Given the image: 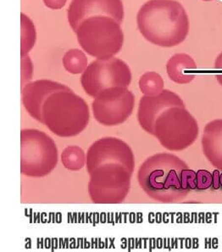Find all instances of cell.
<instances>
[{
    "label": "cell",
    "instance_id": "obj_14",
    "mask_svg": "<svg viewBox=\"0 0 222 252\" xmlns=\"http://www.w3.org/2000/svg\"><path fill=\"white\" fill-rule=\"evenodd\" d=\"M201 142L207 160L217 169L222 170V119L207 123Z\"/></svg>",
    "mask_w": 222,
    "mask_h": 252
},
{
    "label": "cell",
    "instance_id": "obj_25",
    "mask_svg": "<svg viewBox=\"0 0 222 252\" xmlns=\"http://www.w3.org/2000/svg\"><path fill=\"white\" fill-rule=\"evenodd\" d=\"M215 68L217 70H222V52L217 56V58L215 61Z\"/></svg>",
    "mask_w": 222,
    "mask_h": 252
},
{
    "label": "cell",
    "instance_id": "obj_8",
    "mask_svg": "<svg viewBox=\"0 0 222 252\" xmlns=\"http://www.w3.org/2000/svg\"><path fill=\"white\" fill-rule=\"evenodd\" d=\"M132 82V71L120 59H97L87 65L81 77L84 91L95 98L103 90L113 87L128 88Z\"/></svg>",
    "mask_w": 222,
    "mask_h": 252
},
{
    "label": "cell",
    "instance_id": "obj_24",
    "mask_svg": "<svg viewBox=\"0 0 222 252\" xmlns=\"http://www.w3.org/2000/svg\"><path fill=\"white\" fill-rule=\"evenodd\" d=\"M220 172L219 170H215L214 171L213 173H212V176H213V184H212V187H213L214 189H219L220 188H221V184H220Z\"/></svg>",
    "mask_w": 222,
    "mask_h": 252
},
{
    "label": "cell",
    "instance_id": "obj_5",
    "mask_svg": "<svg viewBox=\"0 0 222 252\" xmlns=\"http://www.w3.org/2000/svg\"><path fill=\"white\" fill-rule=\"evenodd\" d=\"M59 153L55 140L34 128L21 132V172L30 178H43L57 166Z\"/></svg>",
    "mask_w": 222,
    "mask_h": 252
},
{
    "label": "cell",
    "instance_id": "obj_16",
    "mask_svg": "<svg viewBox=\"0 0 222 252\" xmlns=\"http://www.w3.org/2000/svg\"><path fill=\"white\" fill-rule=\"evenodd\" d=\"M61 162L65 168L72 172L83 169L86 164V155L83 150L77 145L65 148L61 153Z\"/></svg>",
    "mask_w": 222,
    "mask_h": 252
},
{
    "label": "cell",
    "instance_id": "obj_23",
    "mask_svg": "<svg viewBox=\"0 0 222 252\" xmlns=\"http://www.w3.org/2000/svg\"><path fill=\"white\" fill-rule=\"evenodd\" d=\"M67 0H43V3L48 8L52 9H60L65 6Z\"/></svg>",
    "mask_w": 222,
    "mask_h": 252
},
{
    "label": "cell",
    "instance_id": "obj_6",
    "mask_svg": "<svg viewBox=\"0 0 222 252\" xmlns=\"http://www.w3.org/2000/svg\"><path fill=\"white\" fill-rule=\"evenodd\" d=\"M198 124L186 107H171L158 117L154 135L164 148L170 151H184L197 138Z\"/></svg>",
    "mask_w": 222,
    "mask_h": 252
},
{
    "label": "cell",
    "instance_id": "obj_19",
    "mask_svg": "<svg viewBox=\"0 0 222 252\" xmlns=\"http://www.w3.org/2000/svg\"><path fill=\"white\" fill-rule=\"evenodd\" d=\"M21 27H22V45H21V56H28L31 51L37 38V33L33 22L31 19L22 13L21 15Z\"/></svg>",
    "mask_w": 222,
    "mask_h": 252
},
{
    "label": "cell",
    "instance_id": "obj_17",
    "mask_svg": "<svg viewBox=\"0 0 222 252\" xmlns=\"http://www.w3.org/2000/svg\"><path fill=\"white\" fill-rule=\"evenodd\" d=\"M139 90L143 95H159L164 90L163 78L155 71H148L141 76L139 82Z\"/></svg>",
    "mask_w": 222,
    "mask_h": 252
},
{
    "label": "cell",
    "instance_id": "obj_4",
    "mask_svg": "<svg viewBox=\"0 0 222 252\" xmlns=\"http://www.w3.org/2000/svg\"><path fill=\"white\" fill-rule=\"evenodd\" d=\"M76 33L84 51L100 60L114 57L123 46L124 34L120 24L110 16H95L85 19Z\"/></svg>",
    "mask_w": 222,
    "mask_h": 252
},
{
    "label": "cell",
    "instance_id": "obj_10",
    "mask_svg": "<svg viewBox=\"0 0 222 252\" xmlns=\"http://www.w3.org/2000/svg\"><path fill=\"white\" fill-rule=\"evenodd\" d=\"M105 164H120L134 172L135 157L132 148L120 138H99L86 152V169L88 173Z\"/></svg>",
    "mask_w": 222,
    "mask_h": 252
},
{
    "label": "cell",
    "instance_id": "obj_11",
    "mask_svg": "<svg viewBox=\"0 0 222 252\" xmlns=\"http://www.w3.org/2000/svg\"><path fill=\"white\" fill-rule=\"evenodd\" d=\"M68 21L76 32L81 22L91 16H105L121 23L124 18L121 0H72L68 8Z\"/></svg>",
    "mask_w": 222,
    "mask_h": 252
},
{
    "label": "cell",
    "instance_id": "obj_26",
    "mask_svg": "<svg viewBox=\"0 0 222 252\" xmlns=\"http://www.w3.org/2000/svg\"><path fill=\"white\" fill-rule=\"evenodd\" d=\"M216 79H217L218 83L222 86V76H221L220 74H217V75H216Z\"/></svg>",
    "mask_w": 222,
    "mask_h": 252
},
{
    "label": "cell",
    "instance_id": "obj_7",
    "mask_svg": "<svg viewBox=\"0 0 222 252\" xmlns=\"http://www.w3.org/2000/svg\"><path fill=\"white\" fill-rule=\"evenodd\" d=\"M88 194L94 204H120L129 194L133 172L120 164H105L89 173Z\"/></svg>",
    "mask_w": 222,
    "mask_h": 252
},
{
    "label": "cell",
    "instance_id": "obj_2",
    "mask_svg": "<svg viewBox=\"0 0 222 252\" xmlns=\"http://www.w3.org/2000/svg\"><path fill=\"white\" fill-rule=\"evenodd\" d=\"M189 168L184 160L170 153H157L139 166L138 180L142 190L161 203H176L189 192L182 189L181 173Z\"/></svg>",
    "mask_w": 222,
    "mask_h": 252
},
{
    "label": "cell",
    "instance_id": "obj_12",
    "mask_svg": "<svg viewBox=\"0 0 222 252\" xmlns=\"http://www.w3.org/2000/svg\"><path fill=\"white\" fill-rule=\"evenodd\" d=\"M186 107L184 102L177 94L164 90L156 96H142L139 101L138 120L142 129L154 135L155 122L164 111L171 107Z\"/></svg>",
    "mask_w": 222,
    "mask_h": 252
},
{
    "label": "cell",
    "instance_id": "obj_1",
    "mask_svg": "<svg viewBox=\"0 0 222 252\" xmlns=\"http://www.w3.org/2000/svg\"><path fill=\"white\" fill-rule=\"evenodd\" d=\"M138 28L146 40L157 46L172 48L185 40L189 18L176 0H149L137 16Z\"/></svg>",
    "mask_w": 222,
    "mask_h": 252
},
{
    "label": "cell",
    "instance_id": "obj_9",
    "mask_svg": "<svg viewBox=\"0 0 222 252\" xmlns=\"http://www.w3.org/2000/svg\"><path fill=\"white\" fill-rule=\"evenodd\" d=\"M135 95L127 88L113 87L103 90L92 104L93 117L103 126H114L125 123L133 113Z\"/></svg>",
    "mask_w": 222,
    "mask_h": 252
},
{
    "label": "cell",
    "instance_id": "obj_20",
    "mask_svg": "<svg viewBox=\"0 0 222 252\" xmlns=\"http://www.w3.org/2000/svg\"><path fill=\"white\" fill-rule=\"evenodd\" d=\"M213 184V176L207 170H198L196 172V189L205 190Z\"/></svg>",
    "mask_w": 222,
    "mask_h": 252
},
{
    "label": "cell",
    "instance_id": "obj_13",
    "mask_svg": "<svg viewBox=\"0 0 222 252\" xmlns=\"http://www.w3.org/2000/svg\"><path fill=\"white\" fill-rule=\"evenodd\" d=\"M71 89L55 81L41 80L30 82L22 89V105L33 119L43 124L42 110L43 104L54 93Z\"/></svg>",
    "mask_w": 222,
    "mask_h": 252
},
{
    "label": "cell",
    "instance_id": "obj_27",
    "mask_svg": "<svg viewBox=\"0 0 222 252\" xmlns=\"http://www.w3.org/2000/svg\"><path fill=\"white\" fill-rule=\"evenodd\" d=\"M220 184H221V187H222V173L220 175Z\"/></svg>",
    "mask_w": 222,
    "mask_h": 252
},
{
    "label": "cell",
    "instance_id": "obj_3",
    "mask_svg": "<svg viewBox=\"0 0 222 252\" xmlns=\"http://www.w3.org/2000/svg\"><path fill=\"white\" fill-rule=\"evenodd\" d=\"M43 124L60 138L75 137L88 125L90 111L83 98L72 90L54 93L42 110Z\"/></svg>",
    "mask_w": 222,
    "mask_h": 252
},
{
    "label": "cell",
    "instance_id": "obj_15",
    "mask_svg": "<svg viewBox=\"0 0 222 252\" xmlns=\"http://www.w3.org/2000/svg\"><path fill=\"white\" fill-rule=\"evenodd\" d=\"M197 64L191 56L178 53L170 57L166 63V71L170 79L178 84H188L194 79Z\"/></svg>",
    "mask_w": 222,
    "mask_h": 252
},
{
    "label": "cell",
    "instance_id": "obj_28",
    "mask_svg": "<svg viewBox=\"0 0 222 252\" xmlns=\"http://www.w3.org/2000/svg\"><path fill=\"white\" fill-rule=\"evenodd\" d=\"M202 1H206V2H208V1H213V0H202Z\"/></svg>",
    "mask_w": 222,
    "mask_h": 252
},
{
    "label": "cell",
    "instance_id": "obj_22",
    "mask_svg": "<svg viewBox=\"0 0 222 252\" xmlns=\"http://www.w3.org/2000/svg\"><path fill=\"white\" fill-rule=\"evenodd\" d=\"M33 77V65L30 56L22 57V89L31 82Z\"/></svg>",
    "mask_w": 222,
    "mask_h": 252
},
{
    "label": "cell",
    "instance_id": "obj_21",
    "mask_svg": "<svg viewBox=\"0 0 222 252\" xmlns=\"http://www.w3.org/2000/svg\"><path fill=\"white\" fill-rule=\"evenodd\" d=\"M181 186L182 189L190 192L196 189V172L194 170H182L181 173Z\"/></svg>",
    "mask_w": 222,
    "mask_h": 252
},
{
    "label": "cell",
    "instance_id": "obj_18",
    "mask_svg": "<svg viewBox=\"0 0 222 252\" xmlns=\"http://www.w3.org/2000/svg\"><path fill=\"white\" fill-rule=\"evenodd\" d=\"M63 65L65 71L70 73L74 75L83 73L87 67V58L80 49H70L63 57Z\"/></svg>",
    "mask_w": 222,
    "mask_h": 252
}]
</instances>
